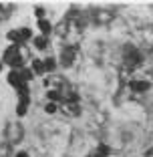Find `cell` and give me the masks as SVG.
<instances>
[{
  "mask_svg": "<svg viewBox=\"0 0 153 157\" xmlns=\"http://www.w3.org/2000/svg\"><path fill=\"white\" fill-rule=\"evenodd\" d=\"M24 55H26V51L18 48V44H12L10 48H6V52H4V63H8V65L12 67V71H16V69L20 71L22 69Z\"/></svg>",
  "mask_w": 153,
  "mask_h": 157,
  "instance_id": "1",
  "label": "cell"
},
{
  "mask_svg": "<svg viewBox=\"0 0 153 157\" xmlns=\"http://www.w3.org/2000/svg\"><path fill=\"white\" fill-rule=\"evenodd\" d=\"M123 60H125V67L129 71H135L137 67L141 65L143 56H141V52L137 51L135 46H129V44H127L125 48H123Z\"/></svg>",
  "mask_w": 153,
  "mask_h": 157,
  "instance_id": "2",
  "label": "cell"
},
{
  "mask_svg": "<svg viewBox=\"0 0 153 157\" xmlns=\"http://www.w3.org/2000/svg\"><path fill=\"white\" fill-rule=\"evenodd\" d=\"M67 81H65V77H60V75H51V77H47L44 78V87L48 89V91H56V93H60L63 89L67 87Z\"/></svg>",
  "mask_w": 153,
  "mask_h": 157,
  "instance_id": "3",
  "label": "cell"
},
{
  "mask_svg": "<svg viewBox=\"0 0 153 157\" xmlns=\"http://www.w3.org/2000/svg\"><path fill=\"white\" fill-rule=\"evenodd\" d=\"M22 125L16 123V121H12V123H8V127H6V137H8L10 143H18V141H22Z\"/></svg>",
  "mask_w": 153,
  "mask_h": 157,
  "instance_id": "4",
  "label": "cell"
},
{
  "mask_svg": "<svg viewBox=\"0 0 153 157\" xmlns=\"http://www.w3.org/2000/svg\"><path fill=\"white\" fill-rule=\"evenodd\" d=\"M77 59V46H65L60 52V65L63 67H71Z\"/></svg>",
  "mask_w": 153,
  "mask_h": 157,
  "instance_id": "5",
  "label": "cell"
},
{
  "mask_svg": "<svg viewBox=\"0 0 153 157\" xmlns=\"http://www.w3.org/2000/svg\"><path fill=\"white\" fill-rule=\"evenodd\" d=\"M60 111L65 113L67 117H77V115H81V105H79V101L63 103V105H60Z\"/></svg>",
  "mask_w": 153,
  "mask_h": 157,
  "instance_id": "6",
  "label": "cell"
},
{
  "mask_svg": "<svg viewBox=\"0 0 153 157\" xmlns=\"http://www.w3.org/2000/svg\"><path fill=\"white\" fill-rule=\"evenodd\" d=\"M129 89L133 93H145L149 89V83L147 81H129Z\"/></svg>",
  "mask_w": 153,
  "mask_h": 157,
  "instance_id": "7",
  "label": "cell"
},
{
  "mask_svg": "<svg viewBox=\"0 0 153 157\" xmlns=\"http://www.w3.org/2000/svg\"><path fill=\"white\" fill-rule=\"evenodd\" d=\"M8 83L12 85V87H16V89L22 85V77H20V71H10V75H8Z\"/></svg>",
  "mask_w": 153,
  "mask_h": 157,
  "instance_id": "8",
  "label": "cell"
},
{
  "mask_svg": "<svg viewBox=\"0 0 153 157\" xmlns=\"http://www.w3.org/2000/svg\"><path fill=\"white\" fill-rule=\"evenodd\" d=\"M95 18L99 20V24L101 22H109V20L113 18V12H103V10H99V12H95Z\"/></svg>",
  "mask_w": 153,
  "mask_h": 157,
  "instance_id": "9",
  "label": "cell"
},
{
  "mask_svg": "<svg viewBox=\"0 0 153 157\" xmlns=\"http://www.w3.org/2000/svg\"><path fill=\"white\" fill-rule=\"evenodd\" d=\"M26 107H28V97H22V99H20V103H18V107H16V113L22 117L24 113H26Z\"/></svg>",
  "mask_w": 153,
  "mask_h": 157,
  "instance_id": "10",
  "label": "cell"
},
{
  "mask_svg": "<svg viewBox=\"0 0 153 157\" xmlns=\"http://www.w3.org/2000/svg\"><path fill=\"white\" fill-rule=\"evenodd\" d=\"M47 36H44V34H40V36H34V46H36V48H47Z\"/></svg>",
  "mask_w": 153,
  "mask_h": 157,
  "instance_id": "11",
  "label": "cell"
},
{
  "mask_svg": "<svg viewBox=\"0 0 153 157\" xmlns=\"http://www.w3.org/2000/svg\"><path fill=\"white\" fill-rule=\"evenodd\" d=\"M33 71H34V75H44V73H47V69H44V63H40V60H34V63H33Z\"/></svg>",
  "mask_w": 153,
  "mask_h": 157,
  "instance_id": "12",
  "label": "cell"
},
{
  "mask_svg": "<svg viewBox=\"0 0 153 157\" xmlns=\"http://www.w3.org/2000/svg\"><path fill=\"white\" fill-rule=\"evenodd\" d=\"M109 153H111V149L107 145H99L97 151H95V157H109Z\"/></svg>",
  "mask_w": 153,
  "mask_h": 157,
  "instance_id": "13",
  "label": "cell"
},
{
  "mask_svg": "<svg viewBox=\"0 0 153 157\" xmlns=\"http://www.w3.org/2000/svg\"><path fill=\"white\" fill-rule=\"evenodd\" d=\"M38 28H40V30H42V34L47 36V34L51 33V22H48V20H44V18H42V20H38Z\"/></svg>",
  "mask_w": 153,
  "mask_h": 157,
  "instance_id": "14",
  "label": "cell"
},
{
  "mask_svg": "<svg viewBox=\"0 0 153 157\" xmlns=\"http://www.w3.org/2000/svg\"><path fill=\"white\" fill-rule=\"evenodd\" d=\"M20 77H22V83H28V81L33 78V71H28V69H20Z\"/></svg>",
  "mask_w": 153,
  "mask_h": 157,
  "instance_id": "15",
  "label": "cell"
},
{
  "mask_svg": "<svg viewBox=\"0 0 153 157\" xmlns=\"http://www.w3.org/2000/svg\"><path fill=\"white\" fill-rule=\"evenodd\" d=\"M8 40H12L14 44L20 42V33H18V30H10V33H8Z\"/></svg>",
  "mask_w": 153,
  "mask_h": 157,
  "instance_id": "16",
  "label": "cell"
},
{
  "mask_svg": "<svg viewBox=\"0 0 153 157\" xmlns=\"http://www.w3.org/2000/svg\"><path fill=\"white\" fill-rule=\"evenodd\" d=\"M16 91H18L20 99H22V97H28V83H22V85H20L18 89H16Z\"/></svg>",
  "mask_w": 153,
  "mask_h": 157,
  "instance_id": "17",
  "label": "cell"
},
{
  "mask_svg": "<svg viewBox=\"0 0 153 157\" xmlns=\"http://www.w3.org/2000/svg\"><path fill=\"white\" fill-rule=\"evenodd\" d=\"M20 33V40H28V38L33 36V33L28 30V28H22V30H18Z\"/></svg>",
  "mask_w": 153,
  "mask_h": 157,
  "instance_id": "18",
  "label": "cell"
},
{
  "mask_svg": "<svg viewBox=\"0 0 153 157\" xmlns=\"http://www.w3.org/2000/svg\"><path fill=\"white\" fill-rule=\"evenodd\" d=\"M44 69H47V73H52V71H55V60L47 59V60H44Z\"/></svg>",
  "mask_w": 153,
  "mask_h": 157,
  "instance_id": "19",
  "label": "cell"
},
{
  "mask_svg": "<svg viewBox=\"0 0 153 157\" xmlns=\"http://www.w3.org/2000/svg\"><path fill=\"white\" fill-rule=\"evenodd\" d=\"M48 99H51V101H60V93H56V91H48Z\"/></svg>",
  "mask_w": 153,
  "mask_h": 157,
  "instance_id": "20",
  "label": "cell"
},
{
  "mask_svg": "<svg viewBox=\"0 0 153 157\" xmlns=\"http://www.w3.org/2000/svg\"><path fill=\"white\" fill-rule=\"evenodd\" d=\"M44 111H47V113H55L56 111V105H55V103H48V105L44 107Z\"/></svg>",
  "mask_w": 153,
  "mask_h": 157,
  "instance_id": "21",
  "label": "cell"
},
{
  "mask_svg": "<svg viewBox=\"0 0 153 157\" xmlns=\"http://www.w3.org/2000/svg\"><path fill=\"white\" fill-rule=\"evenodd\" d=\"M34 12H36V16H38V18H40V20H42V16H44V10H42V8H40V6H38V8H36V10H34Z\"/></svg>",
  "mask_w": 153,
  "mask_h": 157,
  "instance_id": "22",
  "label": "cell"
},
{
  "mask_svg": "<svg viewBox=\"0 0 153 157\" xmlns=\"http://www.w3.org/2000/svg\"><path fill=\"white\" fill-rule=\"evenodd\" d=\"M16 157H28V153H24V151H20V153H18V155H16Z\"/></svg>",
  "mask_w": 153,
  "mask_h": 157,
  "instance_id": "23",
  "label": "cell"
},
{
  "mask_svg": "<svg viewBox=\"0 0 153 157\" xmlns=\"http://www.w3.org/2000/svg\"><path fill=\"white\" fill-rule=\"evenodd\" d=\"M145 155H153V149H149V151H147V153H145Z\"/></svg>",
  "mask_w": 153,
  "mask_h": 157,
  "instance_id": "24",
  "label": "cell"
},
{
  "mask_svg": "<svg viewBox=\"0 0 153 157\" xmlns=\"http://www.w3.org/2000/svg\"><path fill=\"white\" fill-rule=\"evenodd\" d=\"M0 69H2V65H0Z\"/></svg>",
  "mask_w": 153,
  "mask_h": 157,
  "instance_id": "25",
  "label": "cell"
}]
</instances>
